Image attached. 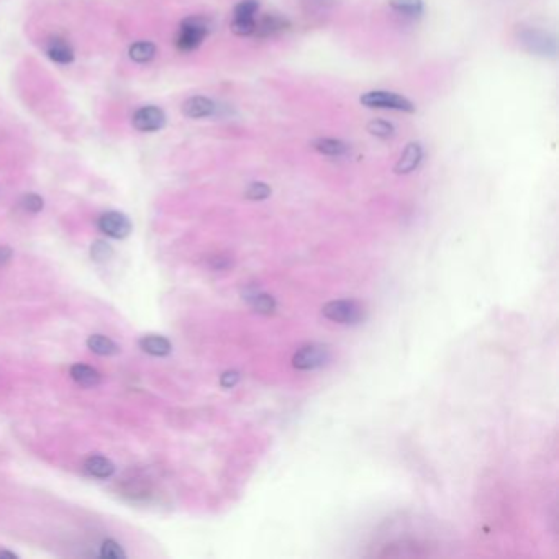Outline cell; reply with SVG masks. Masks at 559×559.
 <instances>
[{
    "label": "cell",
    "mask_w": 559,
    "mask_h": 559,
    "mask_svg": "<svg viewBox=\"0 0 559 559\" xmlns=\"http://www.w3.org/2000/svg\"><path fill=\"white\" fill-rule=\"evenodd\" d=\"M210 33V23L204 17L193 15L182 20L179 32L176 35V46L179 51L191 53L197 50Z\"/></svg>",
    "instance_id": "6da1fadb"
},
{
    "label": "cell",
    "mask_w": 559,
    "mask_h": 559,
    "mask_svg": "<svg viewBox=\"0 0 559 559\" xmlns=\"http://www.w3.org/2000/svg\"><path fill=\"white\" fill-rule=\"evenodd\" d=\"M518 41L528 53L541 58H554L558 53L556 38L548 32L531 26H522L518 30Z\"/></svg>",
    "instance_id": "7a4b0ae2"
},
{
    "label": "cell",
    "mask_w": 559,
    "mask_h": 559,
    "mask_svg": "<svg viewBox=\"0 0 559 559\" xmlns=\"http://www.w3.org/2000/svg\"><path fill=\"white\" fill-rule=\"evenodd\" d=\"M359 102L368 108H381V110H395V112H407L413 113L417 110L412 100L407 97L395 94L390 91H369L361 95Z\"/></svg>",
    "instance_id": "3957f363"
},
{
    "label": "cell",
    "mask_w": 559,
    "mask_h": 559,
    "mask_svg": "<svg viewBox=\"0 0 559 559\" xmlns=\"http://www.w3.org/2000/svg\"><path fill=\"white\" fill-rule=\"evenodd\" d=\"M323 315L337 323H358L364 316V309L354 301H334L323 307Z\"/></svg>",
    "instance_id": "277c9868"
},
{
    "label": "cell",
    "mask_w": 559,
    "mask_h": 559,
    "mask_svg": "<svg viewBox=\"0 0 559 559\" xmlns=\"http://www.w3.org/2000/svg\"><path fill=\"white\" fill-rule=\"evenodd\" d=\"M166 113L162 108L156 107V105H146V107L138 108L133 115V126L138 131L143 133H153V131H160L164 129L166 125Z\"/></svg>",
    "instance_id": "5b68a950"
},
{
    "label": "cell",
    "mask_w": 559,
    "mask_h": 559,
    "mask_svg": "<svg viewBox=\"0 0 559 559\" xmlns=\"http://www.w3.org/2000/svg\"><path fill=\"white\" fill-rule=\"evenodd\" d=\"M97 225H99V230L104 235L115 240L126 238L131 233L130 218L122 212H105L104 215H100Z\"/></svg>",
    "instance_id": "8992f818"
},
{
    "label": "cell",
    "mask_w": 559,
    "mask_h": 559,
    "mask_svg": "<svg viewBox=\"0 0 559 559\" xmlns=\"http://www.w3.org/2000/svg\"><path fill=\"white\" fill-rule=\"evenodd\" d=\"M332 354L327 346L310 345L305 348H301L296 354H294V366L297 369H316L325 366L328 363Z\"/></svg>",
    "instance_id": "52a82bcc"
},
{
    "label": "cell",
    "mask_w": 559,
    "mask_h": 559,
    "mask_svg": "<svg viewBox=\"0 0 559 559\" xmlns=\"http://www.w3.org/2000/svg\"><path fill=\"white\" fill-rule=\"evenodd\" d=\"M290 28V21L283 15L277 13H267L263 19L256 20V28H254V35L258 38H271L276 35L287 32Z\"/></svg>",
    "instance_id": "ba28073f"
},
{
    "label": "cell",
    "mask_w": 559,
    "mask_h": 559,
    "mask_svg": "<svg viewBox=\"0 0 559 559\" xmlns=\"http://www.w3.org/2000/svg\"><path fill=\"white\" fill-rule=\"evenodd\" d=\"M217 110V104L204 95H193L182 105V113L187 118H207L212 117Z\"/></svg>",
    "instance_id": "9c48e42d"
},
{
    "label": "cell",
    "mask_w": 559,
    "mask_h": 559,
    "mask_svg": "<svg viewBox=\"0 0 559 559\" xmlns=\"http://www.w3.org/2000/svg\"><path fill=\"white\" fill-rule=\"evenodd\" d=\"M421 160H424V148L418 142L408 143L407 148L404 149L402 156L399 158L397 164H395V173L397 174H408L415 171L420 166Z\"/></svg>",
    "instance_id": "30bf717a"
},
{
    "label": "cell",
    "mask_w": 559,
    "mask_h": 559,
    "mask_svg": "<svg viewBox=\"0 0 559 559\" xmlns=\"http://www.w3.org/2000/svg\"><path fill=\"white\" fill-rule=\"evenodd\" d=\"M46 55H48V58L58 64H71L74 58H76L73 46L69 45L66 39H61V38H53L48 41Z\"/></svg>",
    "instance_id": "8fae6325"
},
{
    "label": "cell",
    "mask_w": 559,
    "mask_h": 559,
    "mask_svg": "<svg viewBox=\"0 0 559 559\" xmlns=\"http://www.w3.org/2000/svg\"><path fill=\"white\" fill-rule=\"evenodd\" d=\"M84 469H86V473L89 476L99 479H107L115 473V466H113L108 457L104 456H91L86 461V464H84Z\"/></svg>",
    "instance_id": "7c38bea8"
},
{
    "label": "cell",
    "mask_w": 559,
    "mask_h": 559,
    "mask_svg": "<svg viewBox=\"0 0 559 559\" xmlns=\"http://www.w3.org/2000/svg\"><path fill=\"white\" fill-rule=\"evenodd\" d=\"M140 348L144 351V353L151 354V356H167L171 353V343L169 340H166L164 337H160V334H148V337H143L140 340Z\"/></svg>",
    "instance_id": "4fadbf2b"
},
{
    "label": "cell",
    "mask_w": 559,
    "mask_h": 559,
    "mask_svg": "<svg viewBox=\"0 0 559 559\" xmlns=\"http://www.w3.org/2000/svg\"><path fill=\"white\" fill-rule=\"evenodd\" d=\"M312 148L325 156H343L350 151L348 143L337 138H319L312 143Z\"/></svg>",
    "instance_id": "5bb4252c"
},
{
    "label": "cell",
    "mask_w": 559,
    "mask_h": 559,
    "mask_svg": "<svg viewBox=\"0 0 559 559\" xmlns=\"http://www.w3.org/2000/svg\"><path fill=\"white\" fill-rule=\"evenodd\" d=\"M71 377L84 387H94L100 382V374L87 364H74L71 368Z\"/></svg>",
    "instance_id": "9a60e30c"
},
{
    "label": "cell",
    "mask_w": 559,
    "mask_h": 559,
    "mask_svg": "<svg viewBox=\"0 0 559 559\" xmlns=\"http://www.w3.org/2000/svg\"><path fill=\"white\" fill-rule=\"evenodd\" d=\"M390 8L399 15L418 19L424 13V0H390Z\"/></svg>",
    "instance_id": "2e32d148"
},
{
    "label": "cell",
    "mask_w": 559,
    "mask_h": 559,
    "mask_svg": "<svg viewBox=\"0 0 559 559\" xmlns=\"http://www.w3.org/2000/svg\"><path fill=\"white\" fill-rule=\"evenodd\" d=\"M130 59L135 61V63L144 64L149 63V61L155 59L156 56V45L151 41H138L133 43L129 50Z\"/></svg>",
    "instance_id": "e0dca14e"
},
{
    "label": "cell",
    "mask_w": 559,
    "mask_h": 559,
    "mask_svg": "<svg viewBox=\"0 0 559 559\" xmlns=\"http://www.w3.org/2000/svg\"><path fill=\"white\" fill-rule=\"evenodd\" d=\"M87 346H89L92 353L99 356H112L118 353V346L104 334H92L87 340Z\"/></svg>",
    "instance_id": "ac0fdd59"
},
{
    "label": "cell",
    "mask_w": 559,
    "mask_h": 559,
    "mask_svg": "<svg viewBox=\"0 0 559 559\" xmlns=\"http://www.w3.org/2000/svg\"><path fill=\"white\" fill-rule=\"evenodd\" d=\"M366 129L372 136H376V138H381V140H389L395 135V129H394L392 123L387 122V120H382V118H374V120L368 123Z\"/></svg>",
    "instance_id": "d6986e66"
},
{
    "label": "cell",
    "mask_w": 559,
    "mask_h": 559,
    "mask_svg": "<svg viewBox=\"0 0 559 559\" xmlns=\"http://www.w3.org/2000/svg\"><path fill=\"white\" fill-rule=\"evenodd\" d=\"M248 301L259 314H272L276 310V301L267 294H253V296L248 297Z\"/></svg>",
    "instance_id": "ffe728a7"
},
{
    "label": "cell",
    "mask_w": 559,
    "mask_h": 559,
    "mask_svg": "<svg viewBox=\"0 0 559 559\" xmlns=\"http://www.w3.org/2000/svg\"><path fill=\"white\" fill-rule=\"evenodd\" d=\"M230 28L238 37H251V35H254V28H256V19H236V17H233Z\"/></svg>",
    "instance_id": "44dd1931"
},
{
    "label": "cell",
    "mask_w": 559,
    "mask_h": 559,
    "mask_svg": "<svg viewBox=\"0 0 559 559\" xmlns=\"http://www.w3.org/2000/svg\"><path fill=\"white\" fill-rule=\"evenodd\" d=\"M258 12V0H241L238 6L235 7V10H233V17H236V19H256Z\"/></svg>",
    "instance_id": "7402d4cb"
},
{
    "label": "cell",
    "mask_w": 559,
    "mask_h": 559,
    "mask_svg": "<svg viewBox=\"0 0 559 559\" xmlns=\"http://www.w3.org/2000/svg\"><path fill=\"white\" fill-rule=\"evenodd\" d=\"M271 187L264 182H253L251 186L246 189L245 196L248 197L249 200H264L271 196Z\"/></svg>",
    "instance_id": "603a6c76"
},
{
    "label": "cell",
    "mask_w": 559,
    "mask_h": 559,
    "mask_svg": "<svg viewBox=\"0 0 559 559\" xmlns=\"http://www.w3.org/2000/svg\"><path fill=\"white\" fill-rule=\"evenodd\" d=\"M113 254V249L112 246L108 243H105V241H95V243H92L91 246V256L92 259H95V261H107L108 258H112Z\"/></svg>",
    "instance_id": "cb8c5ba5"
},
{
    "label": "cell",
    "mask_w": 559,
    "mask_h": 559,
    "mask_svg": "<svg viewBox=\"0 0 559 559\" xmlns=\"http://www.w3.org/2000/svg\"><path fill=\"white\" fill-rule=\"evenodd\" d=\"M100 556L105 559H120L125 558L126 554L120 548V544H117L113 540H107L102 543V548H100Z\"/></svg>",
    "instance_id": "d4e9b609"
},
{
    "label": "cell",
    "mask_w": 559,
    "mask_h": 559,
    "mask_svg": "<svg viewBox=\"0 0 559 559\" xmlns=\"http://www.w3.org/2000/svg\"><path fill=\"white\" fill-rule=\"evenodd\" d=\"M21 207H23L26 212L38 214L45 207V202H43V197H39L38 193H26L23 199H21Z\"/></svg>",
    "instance_id": "484cf974"
},
{
    "label": "cell",
    "mask_w": 559,
    "mask_h": 559,
    "mask_svg": "<svg viewBox=\"0 0 559 559\" xmlns=\"http://www.w3.org/2000/svg\"><path fill=\"white\" fill-rule=\"evenodd\" d=\"M238 379H240V374L238 372H235V371H228V372H225L222 376V386L223 387H227V389H230V387H233L236 384V382H238Z\"/></svg>",
    "instance_id": "4316f807"
},
{
    "label": "cell",
    "mask_w": 559,
    "mask_h": 559,
    "mask_svg": "<svg viewBox=\"0 0 559 559\" xmlns=\"http://www.w3.org/2000/svg\"><path fill=\"white\" fill-rule=\"evenodd\" d=\"M12 258V249L7 248V246H0V266L10 261Z\"/></svg>",
    "instance_id": "83f0119b"
},
{
    "label": "cell",
    "mask_w": 559,
    "mask_h": 559,
    "mask_svg": "<svg viewBox=\"0 0 559 559\" xmlns=\"http://www.w3.org/2000/svg\"><path fill=\"white\" fill-rule=\"evenodd\" d=\"M230 266V259L228 258H214V269H225Z\"/></svg>",
    "instance_id": "f1b7e54d"
},
{
    "label": "cell",
    "mask_w": 559,
    "mask_h": 559,
    "mask_svg": "<svg viewBox=\"0 0 559 559\" xmlns=\"http://www.w3.org/2000/svg\"><path fill=\"white\" fill-rule=\"evenodd\" d=\"M0 558H10V559H15L17 554L12 553V551H7V549H0Z\"/></svg>",
    "instance_id": "f546056e"
}]
</instances>
